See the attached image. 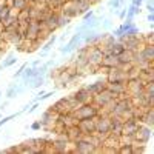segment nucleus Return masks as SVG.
I'll return each mask as SVG.
<instances>
[{
	"mask_svg": "<svg viewBox=\"0 0 154 154\" xmlns=\"http://www.w3.org/2000/svg\"><path fill=\"white\" fill-rule=\"evenodd\" d=\"M17 94V86H11L9 88V91H8V94H6V97H9V99H12Z\"/></svg>",
	"mask_w": 154,
	"mask_h": 154,
	"instance_id": "obj_1",
	"label": "nucleus"
},
{
	"mask_svg": "<svg viewBox=\"0 0 154 154\" xmlns=\"http://www.w3.org/2000/svg\"><path fill=\"white\" fill-rule=\"evenodd\" d=\"M26 68H28V65H26V63H23V65H22V68H20V69L16 72V74H14V77H19V76H22V74H23V69H26Z\"/></svg>",
	"mask_w": 154,
	"mask_h": 154,
	"instance_id": "obj_2",
	"label": "nucleus"
},
{
	"mask_svg": "<svg viewBox=\"0 0 154 154\" xmlns=\"http://www.w3.org/2000/svg\"><path fill=\"white\" fill-rule=\"evenodd\" d=\"M16 62H17V59H14V57H11V59L8 60V62H5V63H3V68H6V66H11L12 63H16Z\"/></svg>",
	"mask_w": 154,
	"mask_h": 154,
	"instance_id": "obj_3",
	"label": "nucleus"
},
{
	"mask_svg": "<svg viewBox=\"0 0 154 154\" xmlns=\"http://www.w3.org/2000/svg\"><path fill=\"white\" fill-rule=\"evenodd\" d=\"M37 106H39V103H34V105H32V106H31V108L28 110V112H34V111L37 110Z\"/></svg>",
	"mask_w": 154,
	"mask_h": 154,
	"instance_id": "obj_4",
	"label": "nucleus"
},
{
	"mask_svg": "<svg viewBox=\"0 0 154 154\" xmlns=\"http://www.w3.org/2000/svg\"><path fill=\"white\" fill-rule=\"evenodd\" d=\"M32 128H34V130H39L40 125H39V123H34V125H32Z\"/></svg>",
	"mask_w": 154,
	"mask_h": 154,
	"instance_id": "obj_5",
	"label": "nucleus"
},
{
	"mask_svg": "<svg viewBox=\"0 0 154 154\" xmlns=\"http://www.w3.org/2000/svg\"><path fill=\"white\" fill-rule=\"evenodd\" d=\"M2 68H3V66H0V71H2Z\"/></svg>",
	"mask_w": 154,
	"mask_h": 154,
	"instance_id": "obj_6",
	"label": "nucleus"
},
{
	"mask_svg": "<svg viewBox=\"0 0 154 154\" xmlns=\"http://www.w3.org/2000/svg\"><path fill=\"white\" fill-rule=\"evenodd\" d=\"M0 94H2V91H0Z\"/></svg>",
	"mask_w": 154,
	"mask_h": 154,
	"instance_id": "obj_7",
	"label": "nucleus"
}]
</instances>
